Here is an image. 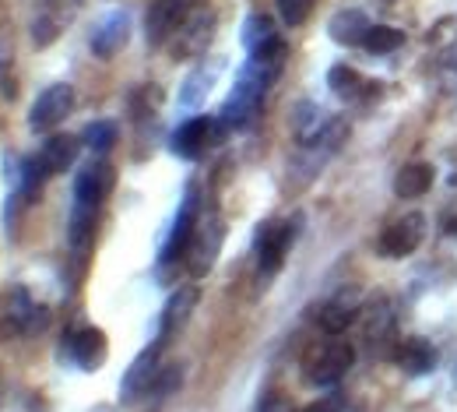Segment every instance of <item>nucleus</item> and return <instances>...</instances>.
<instances>
[{"mask_svg": "<svg viewBox=\"0 0 457 412\" xmlns=\"http://www.w3.org/2000/svg\"><path fill=\"white\" fill-rule=\"evenodd\" d=\"M226 138V123L215 117H194L176 127L172 134V152L179 159H201L204 152H212L215 145H222Z\"/></svg>", "mask_w": 457, "mask_h": 412, "instance_id": "obj_1", "label": "nucleus"}, {"mask_svg": "<svg viewBox=\"0 0 457 412\" xmlns=\"http://www.w3.org/2000/svg\"><path fill=\"white\" fill-rule=\"evenodd\" d=\"M352 363H355V349L348 342H324L306 356V381L317 384V388L338 384Z\"/></svg>", "mask_w": 457, "mask_h": 412, "instance_id": "obj_2", "label": "nucleus"}, {"mask_svg": "<svg viewBox=\"0 0 457 412\" xmlns=\"http://www.w3.org/2000/svg\"><path fill=\"white\" fill-rule=\"evenodd\" d=\"M222 240H226V223L222 219H215V215H208V219H201L197 223V230H194V240H190V247H187V268H190V275H208L212 272V265H215V257H219V250H222Z\"/></svg>", "mask_w": 457, "mask_h": 412, "instance_id": "obj_3", "label": "nucleus"}, {"mask_svg": "<svg viewBox=\"0 0 457 412\" xmlns=\"http://www.w3.org/2000/svg\"><path fill=\"white\" fill-rule=\"evenodd\" d=\"M422 240H426V215L422 212H404L401 219H395L380 233L377 250L384 257H408V254H415L422 247Z\"/></svg>", "mask_w": 457, "mask_h": 412, "instance_id": "obj_4", "label": "nucleus"}, {"mask_svg": "<svg viewBox=\"0 0 457 412\" xmlns=\"http://www.w3.org/2000/svg\"><path fill=\"white\" fill-rule=\"evenodd\" d=\"M295 233H299V223H268L261 226L257 233V261H261V275H275L282 265H286L288 250L295 243Z\"/></svg>", "mask_w": 457, "mask_h": 412, "instance_id": "obj_5", "label": "nucleus"}, {"mask_svg": "<svg viewBox=\"0 0 457 412\" xmlns=\"http://www.w3.org/2000/svg\"><path fill=\"white\" fill-rule=\"evenodd\" d=\"M162 339L159 342H152L145 353L137 356L130 366H127V374H123V384H120V399L123 402H134V399H141L145 391H152L155 388V381H159V359H162Z\"/></svg>", "mask_w": 457, "mask_h": 412, "instance_id": "obj_6", "label": "nucleus"}, {"mask_svg": "<svg viewBox=\"0 0 457 412\" xmlns=\"http://www.w3.org/2000/svg\"><path fill=\"white\" fill-rule=\"evenodd\" d=\"M197 223H201L197 190H190V194L183 198V205H179V215H176V223H172V230H170V240H166V247H162V257H159L162 268H170L179 257H187V247H190V240H194Z\"/></svg>", "mask_w": 457, "mask_h": 412, "instance_id": "obj_7", "label": "nucleus"}, {"mask_svg": "<svg viewBox=\"0 0 457 412\" xmlns=\"http://www.w3.org/2000/svg\"><path fill=\"white\" fill-rule=\"evenodd\" d=\"M71 110H74V88L67 81H60V85H50L36 99V106L29 114V123H32V130H54L57 123L71 117Z\"/></svg>", "mask_w": 457, "mask_h": 412, "instance_id": "obj_8", "label": "nucleus"}, {"mask_svg": "<svg viewBox=\"0 0 457 412\" xmlns=\"http://www.w3.org/2000/svg\"><path fill=\"white\" fill-rule=\"evenodd\" d=\"M116 187V170L106 163V159H96L88 163L78 180H74V201L78 205H88V208H99Z\"/></svg>", "mask_w": 457, "mask_h": 412, "instance_id": "obj_9", "label": "nucleus"}, {"mask_svg": "<svg viewBox=\"0 0 457 412\" xmlns=\"http://www.w3.org/2000/svg\"><path fill=\"white\" fill-rule=\"evenodd\" d=\"M187 7H190L187 0H152L148 18H145V32H148V43L152 46L166 43V39H172L183 29V21L190 18Z\"/></svg>", "mask_w": 457, "mask_h": 412, "instance_id": "obj_10", "label": "nucleus"}, {"mask_svg": "<svg viewBox=\"0 0 457 412\" xmlns=\"http://www.w3.org/2000/svg\"><path fill=\"white\" fill-rule=\"evenodd\" d=\"M362 335H366V342L377 353L391 349V356H395V349H398V342H395V310H391L387 299H373L366 307V314H362Z\"/></svg>", "mask_w": 457, "mask_h": 412, "instance_id": "obj_11", "label": "nucleus"}, {"mask_svg": "<svg viewBox=\"0 0 457 412\" xmlns=\"http://www.w3.org/2000/svg\"><path fill=\"white\" fill-rule=\"evenodd\" d=\"M67 346H71V356H74V363H78L81 370H99V366L106 363V356H110V339H106V332H99V328H81V332H74Z\"/></svg>", "mask_w": 457, "mask_h": 412, "instance_id": "obj_12", "label": "nucleus"}, {"mask_svg": "<svg viewBox=\"0 0 457 412\" xmlns=\"http://www.w3.org/2000/svg\"><path fill=\"white\" fill-rule=\"evenodd\" d=\"M197 299H201L197 286H179V290H176V293L166 299V310H162V324H159V339H162V342H170L172 335H176V332L187 324V317L194 314Z\"/></svg>", "mask_w": 457, "mask_h": 412, "instance_id": "obj_13", "label": "nucleus"}, {"mask_svg": "<svg viewBox=\"0 0 457 412\" xmlns=\"http://www.w3.org/2000/svg\"><path fill=\"white\" fill-rule=\"evenodd\" d=\"M355 310H359V296H355V290H342V293L331 296V299L320 307L317 324H320L328 335H342L345 328L355 321Z\"/></svg>", "mask_w": 457, "mask_h": 412, "instance_id": "obj_14", "label": "nucleus"}, {"mask_svg": "<svg viewBox=\"0 0 457 412\" xmlns=\"http://www.w3.org/2000/svg\"><path fill=\"white\" fill-rule=\"evenodd\" d=\"M212 29H215V21H212V14H208V11H201V14L187 18V21H183V29H179V43L172 46V57L187 60V57H194V54H201V50L208 46Z\"/></svg>", "mask_w": 457, "mask_h": 412, "instance_id": "obj_15", "label": "nucleus"}, {"mask_svg": "<svg viewBox=\"0 0 457 412\" xmlns=\"http://www.w3.org/2000/svg\"><path fill=\"white\" fill-rule=\"evenodd\" d=\"M370 29H373V25H370L366 11H355V7L338 11V14L331 18V25H328L331 39H335V43H342V46H362V39H366V32H370Z\"/></svg>", "mask_w": 457, "mask_h": 412, "instance_id": "obj_16", "label": "nucleus"}, {"mask_svg": "<svg viewBox=\"0 0 457 412\" xmlns=\"http://www.w3.org/2000/svg\"><path fill=\"white\" fill-rule=\"evenodd\" d=\"M395 359H398V366L404 374L422 377V374H429L436 366V349L426 339H404V342H398V349H395Z\"/></svg>", "mask_w": 457, "mask_h": 412, "instance_id": "obj_17", "label": "nucleus"}, {"mask_svg": "<svg viewBox=\"0 0 457 412\" xmlns=\"http://www.w3.org/2000/svg\"><path fill=\"white\" fill-rule=\"evenodd\" d=\"M74 159H78V138H71V134H54L39 152V166L46 170V177L67 173L74 166Z\"/></svg>", "mask_w": 457, "mask_h": 412, "instance_id": "obj_18", "label": "nucleus"}, {"mask_svg": "<svg viewBox=\"0 0 457 412\" xmlns=\"http://www.w3.org/2000/svg\"><path fill=\"white\" fill-rule=\"evenodd\" d=\"M433 180H436V170L429 163H408V166H401V173L395 177V194H398L401 201H415V198L429 194Z\"/></svg>", "mask_w": 457, "mask_h": 412, "instance_id": "obj_19", "label": "nucleus"}, {"mask_svg": "<svg viewBox=\"0 0 457 412\" xmlns=\"http://www.w3.org/2000/svg\"><path fill=\"white\" fill-rule=\"evenodd\" d=\"M127 32H130L127 14H113V18L96 32V39H92V54H96V57H113L116 50L127 43Z\"/></svg>", "mask_w": 457, "mask_h": 412, "instance_id": "obj_20", "label": "nucleus"}, {"mask_svg": "<svg viewBox=\"0 0 457 412\" xmlns=\"http://www.w3.org/2000/svg\"><path fill=\"white\" fill-rule=\"evenodd\" d=\"M404 46V32L395 29V25H373L362 39V50H370L373 57H384V54H395Z\"/></svg>", "mask_w": 457, "mask_h": 412, "instance_id": "obj_21", "label": "nucleus"}, {"mask_svg": "<svg viewBox=\"0 0 457 412\" xmlns=\"http://www.w3.org/2000/svg\"><path fill=\"white\" fill-rule=\"evenodd\" d=\"M243 46H246V54H257L261 46H268L278 32H275V25H271V18L268 14H250L246 21H243Z\"/></svg>", "mask_w": 457, "mask_h": 412, "instance_id": "obj_22", "label": "nucleus"}, {"mask_svg": "<svg viewBox=\"0 0 457 412\" xmlns=\"http://www.w3.org/2000/svg\"><path fill=\"white\" fill-rule=\"evenodd\" d=\"M328 85H331V92H338L345 99L359 96L362 88H380V85H373V81H362V78L355 74V67H348V63H335V67L328 71Z\"/></svg>", "mask_w": 457, "mask_h": 412, "instance_id": "obj_23", "label": "nucleus"}, {"mask_svg": "<svg viewBox=\"0 0 457 412\" xmlns=\"http://www.w3.org/2000/svg\"><path fill=\"white\" fill-rule=\"evenodd\" d=\"M96 215H99V208H88V205H78L74 201V212H71V247L85 250L92 243V236H96Z\"/></svg>", "mask_w": 457, "mask_h": 412, "instance_id": "obj_24", "label": "nucleus"}, {"mask_svg": "<svg viewBox=\"0 0 457 412\" xmlns=\"http://www.w3.org/2000/svg\"><path fill=\"white\" fill-rule=\"evenodd\" d=\"M116 138H120V130H116L113 120H96V123H88V130H85V145L92 148V152H110L116 145Z\"/></svg>", "mask_w": 457, "mask_h": 412, "instance_id": "obj_25", "label": "nucleus"}, {"mask_svg": "<svg viewBox=\"0 0 457 412\" xmlns=\"http://www.w3.org/2000/svg\"><path fill=\"white\" fill-rule=\"evenodd\" d=\"M313 7H317V0H278V14H282V21L286 25H303L310 14H313Z\"/></svg>", "mask_w": 457, "mask_h": 412, "instance_id": "obj_26", "label": "nucleus"}, {"mask_svg": "<svg viewBox=\"0 0 457 412\" xmlns=\"http://www.w3.org/2000/svg\"><path fill=\"white\" fill-rule=\"evenodd\" d=\"M303 412H342V399H317V402L303 406Z\"/></svg>", "mask_w": 457, "mask_h": 412, "instance_id": "obj_27", "label": "nucleus"}]
</instances>
